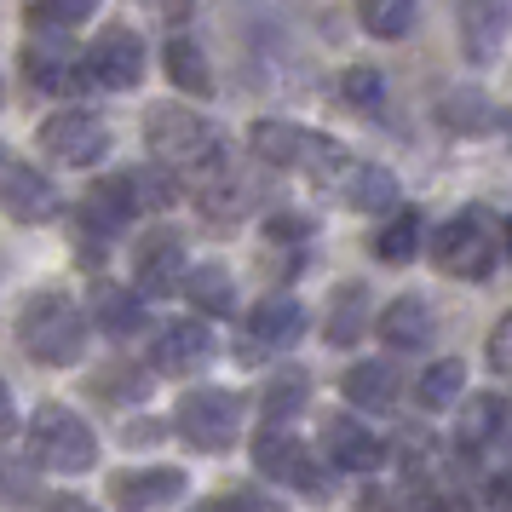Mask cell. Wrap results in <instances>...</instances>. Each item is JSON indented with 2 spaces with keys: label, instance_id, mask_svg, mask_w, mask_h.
<instances>
[{
  "label": "cell",
  "instance_id": "21",
  "mask_svg": "<svg viewBox=\"0 0 512 512\" xmlns=\"http://www.w3.org/2000/svg\"><path fill=\"white\" fill-rule=\"evenodd\" d=\"M363 328H369V288L363 282H340L334 300H328V317H323L328 346H357Z\"/></svg>",
  "mask_w": 512,
  "mask_h": 512
},
{
  "label": "cell",
  "instance_id": "35",
  "mask_svg": "<svg viewBox=\"0 0 512 512\" xmlns=\"http://www.w3.org/2000/svg\"><path fill=\"white\" fill-rule=\"evenodd\" d=\"M213 179H219V185H208V196H219V190H225V173H213ZM231 190H236V202H231V208H225V202H202V208H208V213H219V208H225V219H236V213H242V202H254V185H248V179H236V173H231Z\"/></svg>",
  "mask_w": 512,
  "mask_h": 512
},
{
  "label": "cell",
  "instance_id": "34",
  "mask_svg": "<svg viewBox=\"0 0 512 512\" xmlns=\"http://www.w3.org/2000/svg\"><path fill=\"white\" fill-rule=\"evenodd\" d=\"M484 357H489V369L501 374V380H512V311H507V317H501L495 328H489Z\"/></svg>",
  "mask_w": 512,
  "mask_h": 512
},
{
  "label": "cell",
  "instance_id": "8",
  "mask_svg": "<svg viewBox=\"0 0 512 512\" xmlns=\"http://www.w3.org/2000/svg\"><path fill=\"white\" fill-rule=\"evenodd\" d=\"M24 75H29V87H41V93H52V98H81L87 87H98L93 70H87V52H75L70 41H64V29L29 35Z\"/></svg>",
  "mask_w": 512,
  "mask_h": 512
},
{
  "label": "cell",
  "instance_id": "1",
  "mask_svg": "<svg viewBox=\"0 0 512 512\" xmlns=\"http://www.w3.org/2000/svg\"><path fill=\"white\" fill-rule=\"evenodd\" d=\"M144 139H150V150H156V162L167 173H185V179H202V185L231 167L225 133L202 110H190V104H156L150 121H144Z\"/></svg>",
  "mask_w": 512,
  "mask_h": 512
},
{
  "label": "cell",
  "instance_id": "37",
  "mask_svg": "<svg viewBox=\"0 0 512 512\" xmlns=\"http://www.w3.org/2000/svg\"><path fill=\"white\" fill-rule=\"evenodd\" d=\"M18 432V403H12V386L0 380V438H12Z\"/></svg>",
  "mask_w": 512,
  "mask_h": 512
},
{
  "label": "cell",
  "instance_id": "11",
  "mask_svg": "<svg viewBox=\"0 0 512 512\" xmlns=\"http://www.w3.org/2000/svg\"><path fill=\"white\" fill-rule=\"evenodd\" d=\"M213 357H219V334H213L202 317H185V323H167L162 334H156V346H150V369L190 380V374L208 369Z\"/></svg>",
  "mask_w": 512,
  "mask_h": 512
},
{
  "label": "cell",
  "instance_id": "16",
  "mask_svg": "<svg viewBox=\"0 0 512 512\" xmlns=\"http://www.w3.org/2000/svg\"><path fill=\"white\" fill-rule=\"evenodd\" d=\"M0 208L18 225H41L58 213V190H52V179H41V167L0 162Z\"/></svg>",
  "mask_w": 512,
  "mask_h": 512
},
{
  "label": "cell",
  "instance_id": "14",
  "mask_svg": "<svg viewBox=\"0 0 512 512\" xmlns=\"http://www.w3.org/2000/svg\"><path fill=\"white\" fill-rule=\"evenodd\" d=\"M185 242L179 231H150L133 248V288H139L144 300H162V294H179V282H185Z\"/></svg>",
  "mask_w": 512,
  "mask_h": 512
},
{
  "label": "cell",
  "instance_id": "36",
  "mask_svg": "<svg viewBox=\"0 0 512 512\" xmlns=\"http://www.w3.org/2000/svg\"><path fill=\"white\" fill-rule=\"evenodd\" d=\"M208 507H271V495H259V489H231V495H213Z\"/></svg>",
  "mask_w": 512,
  "mask_h": 512
},
{
  "label": "cell",
  "instance_id": "28",
  "mask_svg": "<svg viewBox=\"0 0 512 512\" xmlns=\"http://www.w3.org/2000/svg\"><path fill=\"white\" fill-rule=\"evenodd\" d=\"M420 0H357V24L369 29L374 41H403L415 29Z\"/></svg>",
  "mask_w": 512,
  "mask_h": 512
},
{
  "label": "cell",
  "instance_id": "40",
  "mask_svg": "<svg viewBox=\"0 0 512 512\" xmlns=\"http://www.w3.org/2000/svg\"><path fill=\"white\" fill-rule=\"evenodd\" d=\"M507 133H512V116H507Z\"/></svg>",
  "mask_w": 512,
  "mask_h": 512
},
{
  "label": "cell",
  "instance_id": "27",
  "mask_svg": "<svg viewBox=\"0 0 512 512\" xmlns=\"http://www.w3.org/2000/svg\"><path fill=\"white\" fill-rule=\"evenodd\" d=\"M438 121L449 133H489L495 127V104L484 93H472V87H455V93H443Z\"/></svg>",
  "mask_w": 512,
  "mask_h": 512
},
{
  "label": "cell",
  "instance_id": "39",
  "mask_svg": "<svg viewBox=\"0 0 512 512\" xmlns=\"http://www.w3.org/2000/svg\"><path fill=\"white\" fill-rule=\"evenodd\" d=\"M501 242H507V259H512V219L501 225Z\"/></svg>",
  "mask_w": 512,
  "mask_h": 512
},
{
  "label": "cell",
  "instance_id": "22",
  "mask_svg": "<svg viewBox=\"0 0 512 512\" xmlns=\"http://www.w3.org/2000/svg\"><path fill=\"white\" fill-rule=\"evenodd\" d=\"M179 294H185L202 317H231L236 311V282H231V271L225 265H190L185 271V282H179Z\"/></svg>",
  "mask_w": 512,
  "mask_h": 512
},
{
  "label": "cell",
  "instance_id": "25",
  "mask_svg": "<svg viewBox=\"0 0 512 512\" xmlns=\"http://www.w3.org/2000/svg\"><path fill=\"white\" fill-rule=\"evenodd\" d=\"M346 208L351 213H392L397 208V179L386 173V167H374V162H363V167H346Z\"/></svg>",
  "mask_w": 512,
  "mask_h": 512
},
{
  "label": "cell",
  "instance_id": "24",
  "mask_svg": "<svg viewBox=\"0 0 512 512\" xmlns=\"http://www.w3.org/2000/svg\"><path fill=\"white\" fill-rule=\"evenodd\" d=\"M420 248H426V219H420V208H397L380 225V236H374V259L380 265H409V259H420Z\"/></svg>",
  "mask_w": 512,
  "mask_h": 512
},
{
  "label": "cell",
  "instance_id": "32",
  "mask_svg": "<svg viewBox=\"0 0 512 512\" xmlns=\"http://www.w3.org/2000/svg\"><path fill=\"white\" fill-rule=\"evenodd\" d=\"M98 12V0H29V24L35 29H75Z\"/></svg>",
  "mask_w": 512,
  "mask_h": 512
},
{
  "label": "cell",
  "instance_id": "20",
  "mask_svg": "<svg viewBox=\"0 0 512 512\" xmlns=\"http://www.w3.org/2000/svg\"><path fill=\"white\" fill-rule=\"evenodd\" d=\"M507 420H512V403H501V397H466L461 420H455V449L461 455H484L489 443L507 438Z\"/></svg>",
  "mask_w": 512,
  "mask_h": 512
},
{
  "label": "cell",
  "instance_id": "18",
  "mask_svg": "<svg viewBox=\"0 0 512 512\" xmlns=\"http://www.w3.org/2000/svg\"><path fill=\"white\" fill-rule=\"evenodd\" d=\"M374 334L392 351H426L438 340V317H432V305L420 300V294H403V300H392L374 317Z\"/></svg>",
  "mask_w": 512,
  "mask_h": 512
},
{
  "label": "cell",
  "instance_id": "33",
  "mask_svg": "<svg viewBox=\"0 0 512 512\" xmlns=\"http://www.w3.org/2000/svg\"><path fill=\"white\" fill-rule=\"evenodd\" d=\"M98 392L104 397H144L150 392V380H144V369H133V363H116V369H104V380H98Z\"/></svg>",
  "mask_w": 512,
  "mask_h": 512
},
{
  "label": "cell",
  "instance_id": "12",
  "mask_svg": "<svg viewBox=\"0 0 512 512\" xmlns=\"http://www.w3.org/2000/svg\"><path fill=\"white\" fill-rule=\"evenodd\" d=\"M305 334V305L294 294H265V300L248 311V328H242V357H265V351H288L300 346Z\"/></svg>",
  "mask_w": 512,
  "mask_h": 512
},
{
  "label": "cell",
  "instance_id": "30",
  "mask_svg": "<svg viewBox=\"0 0 512 512\" xmlns=\"http://www.w3.org/2000/svg\"><path fill=\"white\" fill-rule=\"evenodd\" d=\"M98 323H104V334H133V328H144V305L133 288H98Z\"/></svg>",
  "mask_w": 512,
  "mask_h": 512
},
{
  "label": "cell",
  "instance_id": "7",
  "mask_svg": "<svg viewBox=\"0 0 512 512\" xmlns=\"http://www.w3.org/2000/svg\"><path fill=\"white\" fill-rule=\"evenodd\" d=\"M248 449H254V472H259V478L294 489V495H328V478H323V466H317V455H311L288 426L265 420Z\"/></svg>",
  "mask_w": 512,
  "mask_h": 512
},
{
  "label": "cell",
  "instance_id": "38",
  "mask_svg": "<svg viewBox=\"0 0 512 512\" xmlns=\"http://www.w3.org/2000/svg\"><path fill=\"white\" fill-rule=\"evenodd\" d=\"M489 501H495V507H512V472H507V478H495V489H489Z\"/></svg>",
  "mask_w": 512,
  "mask_h": 512
},
{
  "label": "cell",
  "instance_id": "2",
  "mask_svg": "<svg viewBox=\"0 0 512 512\" xmlns=\"http://www.w3.org/2000/svg\"><path fill=\"white\" fill-rule=\"evenodd\" d=\"M248 150H254L259 167L294 173L305 185H334V179H346V167H351L340 139L311 133V127H294V121H254L248 127Z\"/></svg>",
  "mask_w": 512,
  "mask_h": 512
},
{
  "label": "cell",
  "instance_id": "3",
  "mask_svg": "<svg viewBox=\"0 0 512 512\" xmlns=\"http://www.w3.org/2000/svg\"><path fill=\"white\" fill-rule=\"evenodd\" d=\"M87 311L58 294V288H41L18 305V346L29 351V363L41 369H75L87 357Z\"/></svg>",
  "mask_w": 512,
  "mask_h": 512
},
{
  "label": "cell",
  "instance_id": "26",
  "mask_svg": "<svg viewBox=\"0 0 512 512\" xmlns=\"http://www.w3.org/2000/svg\"><path fill=\"white\" fill-rule=\"evenodd\" d=\"M305 403H311V380H305L300 369L271 374V380H265V392H259V409H265V420H277V426H288Z\"/></svg>",
  "mask_w": 512,
  "mask_h": 512
},
{
  "label": "cell",
  "instance_id": "31",
  "mask_svg": "<svg viewBox=\"0 0 512 512\" xmlns=\"http://www.w3.org/2000/svg\"><path fill=\"white\" fill-rule=\"evenodd\" d=\"M340 93H346V104L357 110V116H386V81H380V70H346V81H340Z\"/></svg>",
  "mask_w": 512,
  "mask_h": 512
},
{
  "label": "cell",
  "instance_id": "41",
  "mask_svg": "<svg viewBox=\"0 0 512 512\" xmlns=\"http://www.w3.org/2000/svg\"><path fill=\"white\" fill-rule=\"evenodd\" d=\"M0 162H6V156H0Z\"/></svg>",
  "mask_w": 512,
  "mask_h": 512
},
{
  "label": "cell",
  "instance_id": "5",
  "mask_svg": "<svg viewBox=\"0 0 512 512\" xmlns=\"http://www.w3.org/2000/svg\"><path fill=\"white\" fill-rule=\"evenodd\" d=\"M29 461L58 472V478H75V472H87L98 461V432L70 403H41L29 415Z\"/></svg>",
  "mask_w": 512,
  "mask_h": 512
},
{
  "label": "cell",
  "instance_id": "10",
  "mask_svg": "<svg viewBox=\"0 0 512 512\" xmlns=\"http://www.w3.org/2000/svg\"><path fill=\"white\" fill-rule=\"evenodd\" d=\"M87 70H93L98 87H110V93H127V87H139L144 81V41L133 24H104L93 35V47H87Z\"/></svg>",
  "mask_w": 512,
  "mask_h": 512
},
{
  "label": "cell",
  "instance_id": "9",
  "mask_svg": "<svg viewBox=\"0 0 512 512\" xmlns=\"http://www.w3.org/2000/svg\"><path fill=\"white\" fill-rule=\"evenodd\" d=\"M35 144H41L58 167H98L110 156V127H104L93 110H58V116L41 121Z\"/></svg>",
  "mask_w": 512,
  "mask_h": 512
},
{
  "label": "cell",
  "instance_id": "4",
  "mask_svg": "<svg viewBox=\"0 0 512 512\" xmlns=\"http://www.w3.org/2000/svg\"><path fill=\"white\" fill-rule=\"evenodd\" d=\"M501 219L489 208H461L455 219H443L438 236L426 242V254H432V265H438L443 277H461V282H484L489 271H495V259H501Z\"/></svg>",
  "mask_w": 512,
  "mask_h": 512
},
{
  "label": "cell",
  "instance_id": "6",
  "mask_svg": "<svg viewBox=\"0 0 512 512\" xmlns=\"http://www.w3.org/2000/svg\"><path fill=\"white\" fill-rule=\"evenodd\" d=\"M242 415H248V397L242 392H219V386H202V392H185L179 409H173V426L190 449L202 455H225L236 438H242Z\"/></svg>",
  "mask_w": 512,
  "mask_h": 512
},
{
  "label": "cell",
  "instance_id": "23",
  "mask_svg": "<svg viewBox=\"0 0 512 512\" xmlns=\"http://www.w3.org/2000/svg\"><path fill=\"white\" fill-rule=\"evenodd\" d=\"M162 70H167V81L179 87L185 98H208L213 93V70H208V52L196 47L190 35H173L162 47Z\"/></svg>",
  "mask_w": 512,
  "mask_h": 512
},
{
  "label": "cell",
  "instance_id": "17",
  "mask_svg": "<svg viewBox=\"0 0 512 512\" xmlns=\"http://www.w3.org/2000/svg\"><path fill=\"white\" fill-rule=\"evenodd\" d=\"M185 495V472L179 466H127L110 478V501L116 507H173Z\"/></svg>",
  "mask_w": 512,
  "mask_h": 512
},
{
  "label": "cell",
  "instance_id": "19",
  "mask_svg": "<svg viewBox=\"0 0 512 512\" xmlns=\"http://www.w3.org/2000/svg\"><path fill=\"white\" fill-rule=\"evenodd\" d=\"M340 392H346L351 409L386 415V409H397V397H403V374L392 363H357V369L340 374Z\"/></svg>",
  "mask_w": 512,
  "mask_h": 512
},
{
  "label": "cell",
  "instance_id": "15",
  "mask_svg": "<svg viewBox=\"0 0 512 512\" xmlns=\"http://www.w3.org/2000/svg\"><path fill=\"white\" fill-rule=\"evenodd\" d=\"M455 24H461V52L472 64H495L512 35V0H455Z\"/></svg>",
  "mask_w": 512,
  "mask_h": 512
},
{
  "label": "cell",
  "instance_id": "29",
  "mask_svg": "<svg viewBox=\"0 0 512 512\" xmlns=\"http://www.w3.org/2000/svg\"><path fill=\"white\" fill-rule=\"evenodd\" d=\"M461 392H466V369H461V357H438L432 369L420 374V386H415L420 409H455V403H461Z\"/></svg>",
  "mask_w": 512,
  "mask_h": 512
},
{
  "label": "cell",
  "instance_id": "13",
  "mask_svg": "<svg viewBox=\"0 0 512 512\" xmlns=\"http://www.w3.org/2000/svg\"><path fill=\"white\" fill-rule=\"evenodd\" d=\"M323 461L334 466V472L369 478V472H380V461H386V443H380V432H374V426H363V420L328 415L323 420Z\"/></svg>",
  "mask_w": 512,
  "mask_h": 512
}]
</instances>
